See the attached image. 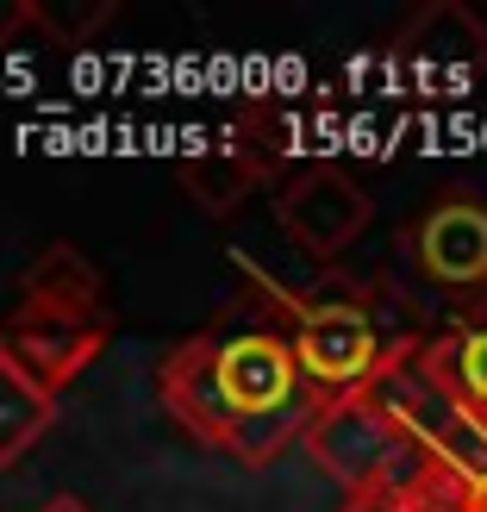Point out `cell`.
<instances>
[{
	"mask_svg": "<svg viewBox=\"0 0 487 512\" xmlns=\"http://www.w3.org/2000/svg\"><path fill=\"white\" fill-rule=\"evenodd\" d=\"M157 394L188 438L244 469H269L281 450L306 444V431L319 419V394L300 375L288 331L269 319V306L256 294L250 306L225 313L219 325L194 331L163 356Z\"/></svg>",
	"mask_w": 487,
	"mask_h": 512,
	"instance_id": "6da1fadb",
	"label": "cell"
},
{
	"mask_svg": "<svg viewBox=\"0 0 487 512\" xmlns=\"http://www.w3.org/2000/svg\"><path fill=\"white\" fill-rule=\"evenodd\" d=\"M244 275H250V294L269 306V319L288 331V344L300 356V375L313 381L319 406L381 388V381L413 363L431 338L419 325V313L381 275L313 269L306 281H281L256 263H244Z\"/></svg>",
	"mask_w": 487,
	"mask_h": 512,
	"instance_id": "7a4b0ae2",
	"label": "cell"
},
{
	"mask_svg": "<svg viewBox=\"0 0 487 512\" xmlns=\"http://www.w3.org/2000/svg\"><path fill=\"white\" fill-rule=\"evenodd\" d=\"M300 450L338 481L344 500L394 494L400 481L425 463L413 425L400 419V406L388 400V388H369V394H350V400H325Z\"/></svg>",
	"mask_w": 487,
	"mask_h": 512,
	"instance_id": "3957f363",
	"label": "cell"
},
{
	"mask_svg": "<svg viewBox=\"0 0 487 512\" xmlns=\"http://www.w3.org/2000/svg\"><path fill=\"white\" fill-rule=\"evenodd\" d=\"M288 157H294V138H288V119L275 107H238L232 119L219 125V138L207 150H188L175 163V182L194 200L200 213L213 219H232L256 188H281L288 182Z\"/></svg>",
	"mask_w": 487,
	"mask_h": 512,
	"instance_id": "277c9868",
	"label": "cell"
},
{
	"mask_svg": "<svg viewBox=\"0 0 487 512\" xmlns=\"http://www.w3.org/2000/svg\"><path fill=\"white\" fill-rule=\"evenodd\" d=\"M375 200L338 163H306L275 188V225L300 256H313L319 269H338V256L369 232Z\"/></svg>",
	"mask_w": 487,
	"mask_h": 512,
	"instance_id": "5b68a950",
	"label": "cell"
},
{
	"mask_svg": "<svg viewBox=\"0 0 487 512\" xmlns=\"http://www.w3.org/2000/svg\"><path fill=\"white\" fill-rule=\"evenodd\" d=\"M400 250L419 269L425 288H444V294L487 306V200L481 194H469V188L438 194L425 213L406 219Z\"/></svg>",
	"mask_w": 487,
	"mask_h": 512,
	"instance_id": "8992f818",
	"label": "cell"
},
{
	"mask_svg": "<svg viewBox=\"0 0 487 512\" xmlns=\"http://www.w3.org/2000/svg\"><path fill=\"white\" fill-rule=\"evenodd\" d=\"M113 338V319H75V313H50V306H19L0 319V363L19 369L38 394L63 400V388L88 375V363Z\"/></svg>",
	"mask_w": 487,
	"mask_h": 512,
	"instance_id": "52a82bcc",
	"label": "cell"
},
{
	"mask_svg": "<svg viewBox=\"0 0 487 512\" xmlns=\"http://www.w3.org/2000/svg\"><path fill=\"white\" fill-rule=\"evenodd\" d=\"M388 63L413 88H463L487 69V25L456 0H431L425 13L400 25V38L388 44Z\"/></svg>",
	"mask_w": 487,
	"mask_h": 512,
	"instance_id": "ba28073f",
	"label": "cell"
},
{
	"mask_svg": "<svg viewBox=\"0 0 487 512\" xmlns=\"http://www.w3.org/2000/svg\"><path fill=\"white\" fill-rule=\"evenodd\" d=\"M419 375L456 413L487 425V319H463L450 331H431L425 350H419Z\"/></svg>",
	"mask_w": 487,
	"mask_h": 512,
	"instance_id": "9c48e42d",
	"label": "cell"
},
{
	"mask_svg": "<svg viewBox=\"0 0 487 512\" xmlns=\"http://www.w3.org/2000/svg\"><path fill=\"white\" fill-rule=\"evenodd\" d=\"M19 306H50V313H75V319H107V288L100 269L88 263L75 244H44L19 275Z\"/></svg>",
	"mask_w": 487,
	"mask_h": 512,
	"instance_id": "30bf717a",
	"label": "cell"
},
{
	"mask_svg": "<svg viewBox=\"0 0 487 512\" xmlns=\"http://www.w3.org/2000/svg\"><path fill=\"white\" fill-rule=\"evenodd\" d=\"M50 419H57V400L38 394L19 369L0 363V469H13L19 456L50 431Z\"/></svg>",
	"mask_w": 487,
	"mask_h": 512,
	"instance_id": "8fae6325",
	"label": "cell"
},
{
	"mask_svg": "<svg viewBox=\"0 0 487 512\" xmlns=\"http://www.w3.org/2000/svg\"><path fill=\"white\" fill-rule=\"evenodd\" d=\"M119 19V0H32V32H44L50 44H88L100 25Z\"/></svg>",
	"mask_w": 487,
	"mask_h": 512,
	"instance_id": "7c38bea8",
	"label": "cell"
},
{
	"mask_svg": "<svg viewBox=\"0 0 487 512\" xmlns=\"http://www.w3.org/2000/svg\"><path fill=\"white\" fill-rule=\"evenodd\" d=\"M19 32H32V0H0V50H7Z\"/></svg>",
	"mask_w": 487,
	"mask_h": 512,
	"instance_id": "4fadbf2b",
	"label": "cell"
},
{
	"mask_svg": "<svg viewBox=\"0 0 487 512\" xmlns=\"http://www.w3.org/2000/svg\"><path fill=\"white\" fill-rule=\"evenodd\" d=\"M338 512H400V506H394V494H363V500H344Z\"/></svg>",
	"mask_w": 487,
	"mask_h": 512,
	"instance_id": "5bb4252c",
	"label": "cell"
},
{
	"mask_svg": "<svg viewBox=\"0 0 487 512\" xmlns=\"http://www.w3.org/2000/svg\"><path fill=\"white\" fill-rule=\"evenodd\" d=\"M463 512H487V475L463 481Z\"/></svg>",
	"mask_w": 487,
	"mask_h": 512,
	"instance_id": "9a60e30c",
	"label": "cell"
},
{
	"mask_svg": "<svg viewBox=\"0 0 487 512\" xmlns=\"http://www.w3.org/2000/svg\"><path fill=\"white\" fill-rule=\"evenodd\" d=\"M38 512H94L88 500H75V494H57V500H44Z\"/></svg>",
	"mask_w": 487,
	"mask_h": 512,
	"instance_id": "2e32d148",
	"label": "cell"
}]
</instances>
